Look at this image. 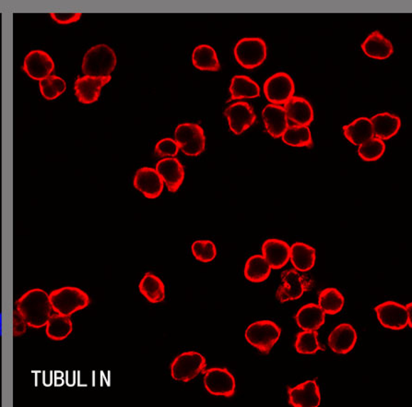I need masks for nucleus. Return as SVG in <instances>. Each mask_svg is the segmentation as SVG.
Returning <instances> with one entry per match:
<instances>
[{"instance_id":"obj_26","label":"nucleus","mask_w":412,"mask_h":407,"mask_svg":"<svg viewBox=\"0 0 412 407\" xmlns=\"http://www.w3.org/2000/svg\"><path fill=\"white\" fill-rule=\"evenodd\" d=\"M343 134L352 144L360 146L374 137L372 121L368 117H359L343 127Z\"/></svg>"},{"instance_id":"obj_29","label":"nucleus","mask_w":412,"mask_h":407,"mask_svg":"<svg viewBox=\"0 0 412 407\" xmlns=\"http://www.w3.org/2000/svg\"><path fill=\"white\" fill-rule=\"evenodd\" d=\"M192 63L196 68L202 71L216 73L221 70L216 51L208 45H199L192 53Z\"/></svg>"},{"instance_id":"obj_34","label":"nucleus","mask_w":412,"mask_h":407,"mask_svg":"<svg viewBox=\"0 0 412 407\" xmlns=\"http://www.w3.org/2000/svg\"><path fill=\"white\" fill-rule=\"evenodd\" d=\"M295 349L302 355H314L317 351L324 348L318 341L317 331H302L299 332L295 341Z\"/></svg>"},{"instance_id":"obj_6","label":"nucleus","mask_w":412,"mask_h":407,"mask_svg":"<svg viewBox=\"0 0 412 407\" xmlns=\"http://www.w3.org/2000/svg\"><path fill=\"white\" fill-rule=\"evenodd\" d=\"M207 360L196 351L184 352L171 364V377L176 381L189 382L205 371Z\"/></svg>"},{"instance_id":"obj_9","label":"nucleus","mask_w":412,"mask_h":407,"mask_svg":"<svg viewBox=\"0 0 412 407\" xmlns=\"http://www.w3.org/2000/svg\"><path fill=\"white\" fill-rule=\"evenodd\" d=\"M205 389L215 396L232 397L235 396L236 381L226 368H212L203 372Z\"/></svg>"},{"instance_id":"obj_37","label":"nucleus","mask_w":412,"mask_h":407,"mask_svg":"<svg viewBox=\"0 0 412 407\" xmlns=\"http://www.w3.org/2000/svg\"><path fill=\"white\" fill-rule=\"evenodd\" d=\"M191 251L196 260L208 263L217 256V248L211 240H196L192 244Z\"/></svg>"},{"instance_id":"obj_11","label":"nucleus","mask_w":412,"mask_h":407,"mask_svg":"<svg viewBox=\"0 0 412 407\" xmlns=\"http://www.w3.org/2000/svg\"><path fill=\"white\" fill-rule=\"evenodd\" d=\"M381 325L390 330H403L407 326L412 327L406 307L395 301H386L374 309Z\"/></svg>"},{"instance_id":"obj_15","label":"nucleus","mask_w":412,"mask_h":407,"mask_svg":"<svg viewBox=\"0 0 412 407\" xmlns=\"http://www.w3.org/2000/svg\"><path fill=\"white\" fill-rule=\"evenodd\" d=\"M289 403L295 407H317L320 406L319 386L315 381H307L293 388H289Z\"/></svg>"},{"instance_id":"obj_39","label":"nucleus","mask_w":412,"mask_h":407,"mask_svg":"<svg viewBox=\"0 0 412 407\" xmlns=\"http://www.w3.org/2000/svg\"><path fill=\"white\" fill-rule=\"evenodd\" d=\"M50 17L55 21L56 23L61 24V26H68V24H73L78 23L83 17L81 14H50Z\"/></svg>"},{"instance_id":"obj_10","label":"nucleus","mask_w":412,"mask_h":407,"mask_svg":"<svg viewBox=\"0 0 412 407\" xmlns=\"http://www.w3.org/2000/svg\"><path fill=\"white\" fill-rule=\"evenodd\" d=\"M282 285L278 288L276 297L280 303L299 300L311 289V282L297 270H287L282 273Z\"/></svg>"},{"instance_id":"obj_12","label":"nucleus","mask_w":412,"mask_h":407,"mask_svg":"<svg viewBox=\"0 0 412 407\" xmlns=\"http://www.w3.org/2000/svg\"><path fill=\"white\" fill-rule=\"evenodd\" d=\"M231 132L236 135H241L249 127L254 125L257 116L248 102H236L224 111Z\"/></svg>"},{"instance_id":"obj_28","label":"nucleus","mask_w":412,"mask_h":407,"mask_svg":"<svg viewBox=\"0 0 412 407\" xmlns=\"http://www.w3.org/2000/svg\"><path fill=\"white\" fill-rule=\"evenodd\" d=\"M140 294L152 304L162 303L165 300L167 292L164 282L152 273H147L139 282Z\"/></svg>"},{"instance_id":"obj_36","label":"nucleus","mask_w":412,"mask_h":407,"mask_svg":"<svg viewBox=\"0 0 412 407\" xmlns=\"http://www.w3.org/2000/svg\"><path fill=\"white\" fill-rule=\"evenodd\" d=\"M385 141L373 137L364 144L358 146V154L364 162L379 160L386 152Z\"/></svg>"},{"instance_id":"obj_3","label":"nucleus","mask_w":412,"mask_h":407,"mask_svg":"<svg viewBox=\"0 0 412 407\" xmlns=\"http://www.w3.org/2000/svg\"><path fill=\"white\" fill-rule=\"evenodd\" d=\"M49 300L53 312L68 317L90 305L88 294L74 287H61L51 292Z\"/></svg>"},{"instance_id":"obj_22","label":"nucleus","mask_w":412,"mask_h":407,"mask_svg":"<svg viewBox=\"0 0 412 407\" xmlns=\"http://www.w3.org/2000/svg\"><path fill=\"white\" fill-rule=\"evenodd\" d=\"M287 117L295 125L309 126L313 122L315 114L310 102L300 96H292L284 104Z\"/></svg>"},{"instance_id":"obj_17","label":"nucleus","mask_w":412,"mask_h":407,"mask_svg":"<svg viewBox=\"0 0 412 407\" xmlns=\"http://www.w3.org/2000/svg\"><path fill=\"white\" fill-rule=\"evenodd\" d=\"M156 171L170 192H176L185 179V169L179 160L174 157H167L159 161L156 164Z\"/></svg>"},{"instance_id":"obj_30","label":"nucleus","mask_w":412,"mask_h":407,"mask_svg":"<svg viewBox=\"0 0 412 407\" xmlns=\"http://www.w3.org/2000/svg\"><path fill=\"white\" fill-rule=\"evenodd\" d=\"M73 331V323L70 317L52 314L46 325V335L53 341L67 339Z\"/></svg>"},{"instance_id":"obj_2","label":"nucleus","mask_w":412,"mask_h":407,"mask_svg":"<svg viewBox=\"0 0 412 407\" xmlns=\"http://www.w3.org/2000/svg\"><path fill=\"white\" fill-rule=\"evenodd\" d=\"M117 64L113 49L101 43L90 48L84 55L81 70L84 75L93 77L111 76Z\"/></svg>"},{"instance_id":"obj_16","label":"nucleus","mask_w":412,"mask_h":407,"mask_svg":"<svg viewBox=\"0 0 412 407\" xmlns=\"http://www.w3.org/2000/svg\"><path fill=\"white\" fill-rule=\"evenodd\" d=\"M134 187L142 192L147 199H157L164 191V181L157 171L151 167H143L137 171L134 178Z\"/></svg>"},{"instance_id":"obj_7","label":"nucleus","mask_w":412,"mask_h":407,"mask_svg":"<svg viewBox=\"0 0 412 407\" xmlns=\"http://www.w3.org/2000/svg\"><path fill=\"white\" fill-rule=\"evenodd\" d=\"M174 139L181 151L189 157H199L205 151V132L199 124H180L174 132Z\"/></svg>"},{"instance_id":"obj_23","label":"nucleus","mask_w":412,"mask_h":407,"mask_svg":"<svg viewBox=\"0 0 412 407\" xmlns=\"http://www.w3.org/2000/svg\"><path fill=\"white\" fill-rule=\"evenodd\" d=\"M374 136L376 138L386 141L398 134L401 127V120L394 114L384 112L374 115L372 119Z\"/></svg>"},{"instance_id":"obj_40","label":"nucleus","mask_w":412,"mask_h":407,"mask_svg":"<svg viewBox=\"0 0 412 407\" xmlns=\"http://www.w3.org/2000/svg\"><path fill=\"white\" fill-rule=\"evenodd\" d=\"M26 325L27 323L24 321L23 317L16 310V313L14 312V335L19 337V335L23 334L26 332Z\"/></svg>"},{"instance_id":"obj_13","label":"nucleus","mask_w":412,"mask_h":407,"mask_svg":"<svg viewBox=\"0 0 412 407\" xmlns=\"http://www.w3.org/2000/svg\"><path fill=\"white\" fill-rule=\"evenodd\" d=\"M55 62L51 56L43 51H33L24 58L23 70L33 80L45 79L52 75L55 70Z\"/></svg>"},{"instance_id":"obj_31","label":"nucleus","mask_w":412,"mask_h":407,"mask_svg":"<svg viewBox=\"0 0 412 407\" xmlns=\"http://www.w3.org/2000/svg\"><path fill=\"white\" fill-rule=\"evenodd\" d=\"M271 267L262 255H254L245 263L243 275L251 282H262L270 278Z\"/></svg>"},{"instance_id":"obj_24","label":"nucleus","mask_w":412,"mask_h":407,"mask_svg":"<svg viewBox=\"0 0 412 407\" xmlns=\"http://www.w3.org/2000/svg\"><path fill=\"white\" fill-rule=\"evenodd\" d=\"M295 321L302 331H317L326 322V313L318 304H307L298 310Z\"/></svg>"},{"instance_id":"obj_14","label":"nucleus","mask_w":412,"mask_h":407,"mask_svg":"<svg viewBox=\"0 0 412 407\" xmlns=\"http://www.w3.org/2000/svg\"><path fill=\"white\" fill-rule=\"evenodd\" d=\"M112 77H79L74 83L75 95L81 104L90 105L97 102L102 89L111 82Z\"/></svg>"},{"instance_id":"obj_32","label":"nucleus","mask_w":412,"mask_h":407,"mask_svg":"<svg viewBox=\"0 0 412 407\" xmlns=\"http://www.w3.org/2000/svg\"><path fill=\"white\" fill-rule=\"evenodd\" d=\"M284 144L292 147H309L313 144V137L309 126L293 125L287 127L282 136Z\"/></svg>"},{"instance_id":"obj_42","label":"nucleus","mask_w":412,"mask_h":407,"mask_svg":"<svg viewBox=\"0 0 412 407\" xmlns=\"http://www.w3.org/2000/svg\"><path fill=\"white\" fill-rule=\"evenodd\" d=\"M0 337H2V313L0 312Z\"/></svg>"},{"instance_id":"obj_33","label":"nucleus","mask_w":412,"mask_h":407,"mask_svg":"<svg viewBox=\"0 0 412 407\" xmlns=\"http://www.w3.org/2000/svg\"><path fill=\"white\" fill-rule=\"evenodd\" d=\"M344 303V297L337 288L324 289L320 292L319 297H318V306L329 315H335L342 312Z\"/></svg>"},{"instance_id":"obj_38","label":"nucleus","mask_w":412,"mask_h":407,"mask_svg":"<svg viewBox=\"0 0 412 407\" xmlns=\"http://www.w3.org/2000/svg\"><path fill=\"white\" fill-rule=\"evenodd\" d=\"M179 146H178L176 139L165 138L161 139L155 146L156 157L161 158L176 157Z\"/></svg>"},{"instance_id":"obj_27","label":"nucleus","mask_w":412,"mask_h":407,"mask_svg":"<svg viewBox=\"0 0 412 407\" xmlns=\"http://www.w3.org/2000/svg\"><path fill=\"white\" fill-rule=\"evenodd\" d=\"M290 260L295 270L307 273L314 268L315 260H317V251L307 244L296 242L291 247Z\"/></svg>"},{"instance_id":"obj_1","label":"nucleus","mask_w":412,"mask_h":407,"mask_svg":"<svg viewBox=\"0 0 412 407\" xmlns=\"http://www.w3.org/2000/svg\"><path fill=\"white\" fill-rule=\"evenodd\" d=\"M17 312L31 327H45L53 312L49 295L40 288L28 291L18 300Z\"/></svg>"},{"instance_id":"obj_4","label":"nucleus","mask_w":412,"mask_h":407,"mask_svg":"<svg viewBox=\"0 0 412 407\" xmlns=\"http://www.w3.org/2000/svg\"><path fill=\"white\" fill-rule=\"evenodd\" d=\"M233 55L240 66L245 70H254L267 60V43L259 37H245L236 43Z\"/></svg>"},{"instance_id":"obj_20","label":"nucleus","mask_w":412,"mask_h":407,"mask_svg":"<svg viewBox=\"0 0 412 407\" xmlns=\"http://www.w3.org/2000/svg\"><path fill=\"white\" fill-rule=\"evenodd\" d=\"M361 48L368 58L377 60H388L394 53V46L391 41L379 31L371 33L361 43Z\"/></svg>"},{"instance_id":"obj_19","label":"nucleus","mask_w":412,"mask_h":407,"mask_svg":"<svg viewBox=\"0 0 412 407\" xmlns=\"http://www.w3.org/2000/svg\"><path fill=\"white\" fill-rule=\"evenodd\" d=\"M262 119L268 134L273 139L282 138L289 127V120L282 105L270 104L262 110Z\"/></svg>"},{"instance_id":"obj_21","label":"nucleus","mask_w":412,"mask_h":407,"mask_svg":"<svg viewBox=\"0 0 412 407\" xmlns=\"http://www.w3.org/2000/svg\"><path fill=\"white\" fill-rule=\"evenodd\" d=\"M291 247L287 242L277 238H270L262 246V256L266 259L271 269L279 270L286 266L290 260Z\"/></svg>"},{"instance_id":"obj_25","label":"nucleus","mask_w":412,"mask_h":407,"mask_svg":"<svg viewBox=\"0 0 412 407\" xmlns=\"http://www.w3.org/2000/svg\"><path fill=\"white\" fill-rule=\"evenodd\" d=\"M231 97L228 102L243 100V99H254L260 96V87L245 75H236L233 78L229 88Z\"/></svg>"},{"instance_id":"obj_41","label":"nucleus","mask_w":412,"mask_h":407,"mask_svg":"<svg viewBox=\"0 0 412 407\" xmlns=\"http://www.w3.org/2000/svg\"><path fill=\"white\" fill-rule=\"evenodd\" d=\"M411 303H408L407 306L406 307V310H407V313H408V319H410V321L412 322V310H411Z\"/></svg>"},{"instance_id":"obj_35","label":"nucleus","mask_w":412,"mask_h":407,"mask_svg":"<svg viewBox=\"0 0 412 407\" xmlns=\"http://www.w3.org/2000/svg\"><path fill=\"white\" fill-rule=\"evenodd\" d=\"M39 88L43 97L52 101L64 94L67 90V83L61 77L50 75L40 80Z\"/></svg>"},{"instance_id":"obj_18","label":"nucleus","mask_w":412,"mask_h":407,"mask_svg":"<svg viewBox=\"0 0 412 407\" xmlns=\"http://www.w3.org/2000/svg\"><path fill=\"white\" fill-rule=\"evenodd\" d=\"M357 339L355 329L349 323H342L329 334V346L334 353L346 355L354 349Z\"/></svg>"},{"instance_id":"obj_5","label":"nucleus","mask_w":412,"mask_h":407,"mask_svg":"<svg viewBox=\"0 0 412 407\" xmlns=\"http://www.w3.org/2000/svg\"><path fill=\"white\" fill-rule=\"evenodd\" d=\"M282 329L271 321H258L251 323L245 332V340L259 352L268 355L275 344L279 341Z\"/></svg>"},{"instance_id":"obj_8","label":"nucleus","mask_w":412,"mask_h":407,"mask_svg":"<svg viewBox=\"0 0 412 407\" xmlns=\"http://www.w3.org/2000/svg\"><path fill=\"white\" fill-rule=\"evenodd\" d=\"M264 95L270 104L282 105L295 96V85L286 73H278L265 82Z\"/></svg>"}]
</instances>
